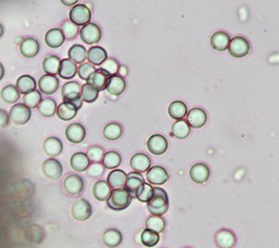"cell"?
I'll use <instances>...</instances> for the list:
<instances>
[{
  "instance_id": "obj_36",
  "label": "cell",
  "mask_w": 279,
  "mask_h": 248,
  "mask_svg": "<svg viewBox=\"0 0 279 248\" xmlns=\"http://www.w3.org/2000/svg\"><path fill=\"white\" fill-rule=\"evenodd\" d=\"M37 109L39 113L43 116L49 118V116H53L56 113L57 105H56V102L54 101L53 98H45V100L40 101Z\"/></svg>"
},
{
  "instance_id": "obj_1",
  "label": "cell",
  "mask_w": 279,
  "mask_h": 248,
  "mask_svg": "<svg viewBox=\"0 0 279 248\" xmlns=\"http://www.w3.org/2000/svg\"><path fill=\"white\" fill-rule=\"evenodd\" d=\"M147 209L152 215L162 216L169 209V197L163 189L153 188V196L147 202Z\"/></svg>"
},
{
  "instance_id": "obj_37",
  "label": "cell",
  "mask_w": 279,
  "mask_h": 248,
  "mask_svg": "<svg viewBox=\"0 0 279 248\" xmlns=\"http://www.w3.org/2000/svg\"><path fill=\"white\" fill-rule=\"evenodd\" d=\"M174 138L177 139H186L188 138V135L190 134V125L188 124L187 121L184 120H178L172 125V133Z\"/></svg>"
},
{
  "instance_id": "obj_3",
  "label": "cell",
  "mask_w": 279,
  "mask_h": 248,
  "mask_svg": "<svg viewBox=\"0 0 279 248\" xmlns=\"http://www.w3.org/2000/svg\"><path fill=\"white\" fill-rule=\"evenodd\" d=\"M62 95L65 102L71 103V104H74L77 109L82 107V86H80L77 82H69L63 85Z\"/></svg>"
},
{
  "instance_id": "obj_54",
  "label": "cell",
  "mask_w": 279,
  "mask_h": 248,
  "mask_svg": "<svg viewBox=\"0 0 279 248\" xmlns=\"http://www.w3.org/2000/svg\"><path fill=\"white\" fill-rule=\"evenodd\" d=\"M119 72H120L121 75H127L128 74L127 67H121V69H119Z\"/></svg>"
},
{
  "instance_id": "obj_49",
  "label": "cell",
  "mask_w": 279,
  "mask_h": 248,
  "mask_svg": "<svg viewBox=\"0 0 279 248\" xmlns=\"http://www.w3.org/2000/svg\"><path fill=\"white\" fill-rule=\"evenodd\" d=\"M95 71L96 70L94 69V66L92 64H89V63H83V64H80V66L77 69V73L80 79L87 81L89 79V76H91Z\"/></svg>"
},
{
  "instance_id": "obj_51",
  "label": "cell",
  "mask_w": 279,
  "mask_h": 248,
  "mask_svg": "<svg viewBox=\"0 0 279 248\" xmlns=\"http://www.w3.org/2000/svg\"><path fill=\"white\" fill-rule=\"evenodd\" d=\"M87 173L91 177H100V175L104 173V165H102L100 162H94L93 165H89Z\"/></svg>"
},
{
  "instance_id": "obj_24",
  "label": "cell",
  "mask_w": 279,
  "mask_h": 248,
  "mask_svg": "<svg viewBox=\"0 0 279 248\" xmlns=\"http://www.w3.org/2000/svg\"><path fill=\"white\" fill-rule=\"evenodd\" d=\"M127 177L128 174L123 170L114 169L113 171H111L109 177H107V183L110 184L111 188L114 189L124 188L125 182H127Z\"/></svg>"
},
{
  "instance_id": "obj_17",
  "label": "cell",
  "mask_w": 279,
  "mask_h": 248,
  "mask_svg": "<svg viewBox=\"0 0 279 248\" xmlns=\"http://www.w3.org/2000/svg\"><path fill=\"white\" fill-rule=\"evenodd\" d=\"M210 177V170L204 164H197L190 170V178L196 183H205Z\"/></svg>"
},
{
  "instance_id": "obj_4",
  "label": "cell",
  "mask_w": 279,
  "mask_h": 248,
  "mask_svg": "<svg viewBox=\"0 0 279 248\" xmlns=\"http://www.w3.org/2000/svg\"><path fill=\"white\" fill-rule=\"evenodd\" d=\"M30 110L25 104H15L9 112V120L16 125H24L30 120Z\"/></svg>"
},
{
  "instance_id": "obj_11",
  "label": "cell",
  "mask_w": 279,
  "mask_h": 248,
  "mask_svg": "<svg viewBox=\"0 0 279 248\" xmlns=\"http://www.w3.org/2000/svg\"><path fill=\"white\" fill-rule=\"evenodd\" d=\"M148 151L155 156H161L168 150V141L161 134H154L147 141Z\"/></svg>"
},
{
  "instance_id": "obj_21",
  "label": "cell",
  "mask_w": 279,
  "mask_h": 248,
  "mask_svg": "<svg viewBox=\"0 0 279 248\" xmlns=\"http://www.w3.org/2000/svg\"><path fill=\"white\" fill-rule=\"evenodd\" d=\"M44 151L47 156L55 158L60 156L63 151V143L60 139L55 137H51L45 140L44 142Z\"/></svg>"
},
{
  "instance_id": "obj_42",
  "label": "cell",
  "mask_w": 279,
  "mask_h": 248,
  "mask_svg": "<svg viewBox=\"0 0 279 248\" xmlns=\"http://www.w3.org/2000/svg\"><path fill=\"white\" fill-rule=\"evenodd\" d=\"M122 132H123V129L122 126H121V124L110 123L104 128L103 134H104L105 139L110 140V141H115V140H118L121 135H122Z\"/></svg>"
},
{
  "instance_id": "obj_53",
  "label": "cell",
  "mask_w": 279,
  "mask_h": 248,
  "mask_svg": "<svg viewBox=\"0 0 279 248\" xmlns=\"http://www.w3.org/2000/svg\"><path fill=\"white\" fill-rule=\"evenodd\" d=\"M61 1L66 4V6H71V4H75L76 2L78 1V0H61Z\"/></svg>"
},
{
  "instance_id": "obj_26",
  "label": "cell",
  "mask_w": 279,
  "mask_h": 248,
  "mask_svg": "<svg viewBox=\"0 0 279 248\" xmlns=\"http://www.w3.org/2000/svg\"><path fill=\"white\" fill-rule=\"evenodd\" d=\"M39 52V44L34 38H27L20 44V53L27 58L35 57Z\"/></svg>"
},
{
  "instance_id": "obj_12",
  "label": "cell",
  "mask_w": 279,
  "mask_h": 248,
  "mask_svg": "<svg viewBox=\"0 0 279 248\" xmlns=\"http://www.w3.org/2000/svg\"><path fill=\"white\" fill-rule=\"evenodd\" d=\"M42 169L45 177H47L51 180H57L58 178H61V175L63 173V166L61 165V162L55 160L54 158L45 161L43 164Z\"/></svg>"
},
{
  "instance_id": "obj_39",
  "label": "cell",
  "mask_w": 279,
  "mask_h": 248,
  "mask_svg": "<svg viewBox=\"0 0 279 248\" xmlns=\"http://www.w3.org/2000/svg\"><path fill=\"white\" fill-rule=\"evenodd\" d=\"M61 62L57 56H48L43 62V69L49 75H56L60 71Z\"/></svg>"
},
{
  "instance_id": "obj_9",
  "label": "cell",
  "mask_w": 279,
  "mask_h": 248,
  "mask_svg": "<svg viewBox=\"0 0 279 248\" xmlns=\"http://www.w3.org/2000/svg\"><path fill=\"white\" fill-rule=\"evenodd\" d=\"M84 189L83 179L77 174H70L64 180V190L70 196H78Z\"/></svg>"
},
{
  "instance_id": "obj_47",
  "label": "cell",
  "mask_w": 279,
  "mask_h": 248,
  "mask_svg": "<svg viewBox=\"0 0 279 248\" xmlns=\"http://www.w3.org/2000/svg\"><path fill=\"white\" fill-rule=\"evenodd\" d=\"M153 188L154 187H152L151 184L143 183V186L138 191L136 198H138L141 202H147L153 196Z\"/></svg>"
},
{
  "instance_id": "obj_29",
  "label": "cell",
  "mask_w": 279,
  "mask_h": 248,
  "mask_svg": "<svg viewBox=\"0 0 279 248\" xmlns=\"http://www.w3.org/2000/svg\"><path fill=\"white\" fill-rule=\"evenodd\" d=\"M107 58V53L104 48L94 46L87 52V60L92 65H102V63Z\"/></svg>"
},
{
  "instance_id": "obj_22",
  "label": "cell",
  "mask_w": 279,
  "mask_h": 248,
  "mask_svg": "<svg viewBox=\"0 0 279 248\" xmlns=\"http://www.w3.org/2000/svg\"><path fill=\"white\" fill-rule=\"evenodd\" d=\"M215 243L220 248H232L236 244V237L231 232L221 229L215 234Z\"/></svg>"
},
{
  "instance_id": "obj_56",
  "label": "cell",
  "mask_w": 279,
  "mask_h": 248,
  "mask_svg": "<svg viewBox=\"0 0 279 248\" xmlns=\"http://www.w3.org/2000/svg\"><path fill=\"white\" fill-rule=\"evenodd\" d=\"M3 35V27L1 26V24H0V37Z\"/></svg>"
},
{
  "instance_id": "obj_10",
  "label": "cell",
  "mask_w": 279,
  "mask_h": 248,
  "mask_svg": "<svg viewBox=\"0 0 279 248\" xmlns=\"http://www.w3.org/2000/svg\"><path fill=\"white\" fill-rule=\"evenodd\" d=\"M146 179L148 182L154 184V186H161V184L168 181L169 173L162 166L155 165L146 171Z\"/></svg>"
},
{
  "instance_id": "obj_19",
  "label": "cell",
  "mask_w": 279,
  "mask_h": 248,
  "mask_svg": "<svg viewBox=\"0 0 279 248\" xmlns=\"http://www.w3.org/2000/svg\"><path fill=\"white\" fill-rule=\"evenodd\" d=\"M66 138L71 143H80L85 138V129L82 124L73 123L66 129Z\"/></svg>"
},
{
  "instance_id": "obj_18",
  "label": "cell",
  "mask_w": 279,
  "mask_h": 248,
  "mask_svg": "<svg viewBox=\"0 0 279 248\" xmlns=\"http://www.w3.org/2000/svg\"><path fill=\"white\" fill-rule=\"evenodd\" d=\"M125 87H127V84H125V81L123 80L122 76L113 75L111 76L109 82H107L105 89H107V92L111 95L119 96L125 91Z\"/></svg>"
},
{
  "instance_id": "obj_7",
  "label": "cell",
  "mask_w": 279,
  "mask_h": 248,
  "mask_svg": "<svg viewBox=\"0 0 279 248\" xmlns=\"http://www.w3.org/2000/svg\"><path fill=\"white\" fill-rule=\"evenodd\" d=\"M71 216L78 222H85L92 216L91 204L85 199L76 200L71 206Z\"/></svg>"
},
{
  "instance_id": "obj_30",
  "label": "cell",
  "mask_w": 279,
  "mask_h": 248,
  "mask_svg": "<svg viewBox=\"0 0 279 248\" xmlns=\"http://www.w3.org/2000/svg\"><path fill=\"white\" fill-rule=\"evenodd\" d=\"M229 43H230V38H229V36L226 33H223V31H218V33H215L214 35H212V37H211V46H212L215 51H226L229 46Z\"/></svg>"
},
{
  "instance_id": "obj_13",
  "label": "cell",
  "mask_w": 279,
  "mask_h": 248,
  "mask_svg": "<svg viewBox=\"0 0 279 248\" xmlns=\"http://www.w3.org/2000/svg\"><path fill=\"white\" fill-rule=\"evenodd\" d=\"M143 183L145 182H144V178L142 177V174L133 171V172L128 174L127 182H125L124 188L127 189L130 195L132 196V198H134L137 197V193L140 190V188L143 186Z\"/></svg>"
},
{
  "instance_id": "obj_5",
  "label": "cell",
  "mask_w": 279,
  "mask_h": 248,
  "mask_svg": "<svg viewBox=\"0 0 279 248\" xmlns=\"http://www.w3.org/2000/svg\"><path fill=\"white\" fill-rule=\"evenodd\" d=\"M92 12L89 10V8L85 4H76L70 12V21H73L75 25L77 26H84L86 25L91 20Z\"/></svg>"
},
{
  "instance_id": "obj_8",
  "label": "cell",
  "mask_w": 279,
  "mask_h": 248,
  "mask_svg": "<svg viewBox=\"0 0 279 248\" xmlns=\"http://www.w3.org/2000/svg\"><path fill=\"white\" fill-rule=\"evenodd\" d=\"M102 37L101 28L95 24L88 22L80 29V39L86 44H96Z\"/></svg>"
},
{
  "instance_id": "obj_14",
  "label": "cell",
  "mask_w": 279,
  "mask_h": 248,
  "mask_svg": "<svg viewBox=\"0 0 279 248\" xmlns=\"http://www.w3.org/2000/svg\"><path fill=\"white\" fill-rule=\"evenodd\" d=\"M58 85H60V82H58V80L55 78V75L49 74L42 76L38 82V87L40 92L46 94V95H51V94L55 93L58 88Z\"/></svg>"
},
{
  "instance_id": "obj_52",
  "label": "cell",
  "mask_w": 279,
  "mask_h": 248,
  "mask_svg": "<svg viewBox=\"0 0 279 248\" xmlns=\"http://www.w3.org/2000/svg\"><path fill=\"white\" fill-rule=\"evenodd\" d=\"M9 114L7 113L4 110L0 109V129L6 128V126L9 124Z\"/></svg>"
},
{
  "instance_id": "obj_31",
  "label": "cell",
  "mask_w": 279,
  "mask_h": 248,
  "mask_svg": "<svg viewBox=\"0 0 279 248\" xmlns=\"http://www.w3.org/2000/svg\"><path fill=\"white\" fill-rule=\"evenodd\" d=\"M122 234L118 229H109L103 234V243L110 248L118 247L122 243Z\"/></svg>"
},
{
  "instance_id": "obj_15",
  "label": "cell",
  "mask_w": 279,
  "mask_h": 248,
  "mask_svg": "<svg viewBox=\"0 0 279 248\" xmlns=\"http://www.w3.org/2000/svg\"><path fill=\"white\" fill-rule=\"evenodd\" d=\"M130 165L136 172L143 173L151 168V159L144 153H137L132 157Z\"/></svg>"
},
{
  "instance_id": "obj_41",
  "label": "cell",
  "mask_w": 279,
  "mask_h": 248,
  "mask_svg": "<svg viewBox=\"0 0 279 248\" xmlns=\"http://www.w3.org/2000/svg\"><path fill=\"white\" fill-rule=\"evenodd\" d=\"M70 60L74 63H78V64H83V62L86 60L87 52L83 46L80 45H74L71 46L69 52Z\"/></svg>"
},
{
  "instance_id": "obj_50",
  "label": "cell",
  "mask_w": 279,
  "mask_h": 248,
  "mask_svg": "<svg viewBox=\"0 0 279 248\" xmlns=\"http://www.w3.org/2000/svg\"><path fill=\"white\" fill-rule=\"evenodd\" d=\"M103 156H104V151L100 147H92L87 151L88 159L93 162H100L103 159Z\"/></svg>"
},
{
  "instance_id": "obj_32",
  "label": "cell",
  "mask_w": 279,
  "mask_h": 248,
  "mask_svg": "<svg viewBox=\"0 0 279 248\" xmlns=\"http://www.w3.org/2000/svg\"><path fill=\"white\" fill-rule=\"evenodd\" d=\"M76 73H77V67H76L74 62H71L70 60H63L61 62L58 74H60L62 79L70 80L74 78Z\"/></svg>"
},
{
  "instance_id": "obj_48",
  "label": "cell",
  "mask_w": 279,
  "mask_h": 248,
  "mask_svg": "<svg viewBox=\"0 0 279 248\" xmlns=\"http://www.w3.org/2000/svg\"><path fill=\"white\" fill-rule=\"evenodd\" d=\"M62 31H63V34H64L65 38L71 39V38H74L76 35H77L78 27H77V25H75L73 21H65L64 24H63Z\"/></svg>"
},
{
  "instance_id": "obj_2",
  "label": "cell",
  "mask_w": 279,
  "mask_h": 248,
  "mask_svg": "<svg viewBox=\"0 0 279 248\" xmlns=\"http://www.w3.org/2000/svg\"><path fill=\"white\" fill-rule=\"evenodd\" d=\"M132 196L125 188L114 189L107 198V207L113 210H124L131 205Z\"/></svg>"
},
{
  "instance_id": "obj_35",
  "label": "cell",
  "mask_w": 279,
  "mask_h": 248,
  "mask_svg": "<svg viewBox=\"0 0 279 248\" xmlns=\"http://www.w3.org/2000/svg\"><path fill=\"white\" fill-rule=\"evenodd\" d=\"M0 96H1V100L3 102L8 103V104H11V103H16L20 97V93L18 91V88L13 85H7L1 89V93H0Z\"/></svg>"
},
{
  "instance_id": "obj_40",
  "label": "cell",
  "mask_w": 279,
  "mask_h": 248,
  "mask_svg": "<svg viewBox=\"0 0 279 248\" xmlns=\"http://www.w3.org/2000/svg\"><path fill=\"white\" fill-rule=\"evenodd\" d=\"M121 161H122V159H121L120 153L116 151L106 152L102 159L103 165L107 169H116L121 165Z\"/></svg>"
},
{
  "instance_id": "obj_46",
  "label": "cell",
  "mask_w": 279,
  "mask_h": 248,
  "mask_svg": "<svg viewBox=\"0 0 279 248\" xmlns=\"http://www.w3.org/2000/svg\"><path fill=\"white\" fill-rule=\"evenodd\" d=\"M119 69L120 66L118 64V62L114 60H111V58H106L101 65V70L109 76L116 75V73H119Z\"/></svg>"
},
{
  "instance_id": "obj_6",
  "label": "cell",
  "mask_w": 279,
  "mask_h": 248,
  "mask_svg": "<svg viewBox=\"0 0 279 248\" xmlns=\"http://www.w3.org/2000/svg\"><path fill=\"white\" fill-rule=\"evenodd\" d=\"M229 53L233 57L240 58L246 56L247 54L250 51V44L248 40L244 37H240V36H237V37H233L230 39V43H229Z\"/></svg>"
},
{
  "instance_id": "obj_44",
  "label": "cell",
  "mask_w": 279,
  "mask_h": 248,
  "mask_svg": "<svg viewBox=\"0 0 279 248\" xmlns=\"http://www.w3.org/2000/svg\"><path fill=\"white\" fill-rule=\"evenodd\" d=\"M98 97V91L97 89L92 86L91 84H84L82 86V98L83 101L87 103H92L94 101H96Z\"/></svg>"
},
{
  "instance_id": "obj_23",
  "label": "cell",
  "mask_w": 279,
  "mask_h": 248,
  "mask_svg": "<svg viewBox=\"0 0 279 248\" xmlns=\"http://www.w3.org/2000/svg\"><path fill=\"white\" fill-rule=\"evenodd\" d=\"M89 160L87 155H85L83 152H77L70 158V166L71 169H74L77 172H83V171L87 170L89 166Z\"/></svg>"
},
{
  "instance_id": "obj_43",
  "label": "cell",
  "mask_w": 279,
  "mask_h": 248,
  "mask_svg": "<svg viewBox=\"0 0 279 248\" xmlns=\"http://www.w3.org/2000/svg\"><path fill=\"white\" fill-rule=\"evenodd\" d=\"M160 241L159 233H155L150 229H144L141 234V242L144 246L146 247H153L155 246Z\"/></svg>"
},
{
  "instance_id": "obj_45",
  "label": "cell",
  "mask_w": 279,
  "mask_h": 248,
  "mask_svg": "<svg viewBox=\"0 0 279 248\" xmlns=\"http://www.w3.org/2000/svg\"><path fill=\"white\" fill-rule=\"evenodd\" d=\"M42 101V95L38 91H33L30 93L25 94L24 96V104L28 107V109H34V107L38 106V104Z\"/></svg>"
},
{
  "instance_id": "obj_25",
  "label": "cell",
  "mask_w": 279,
  "mask_h": 248,
  "mask_svg": "<svg viewBox=\"0 0 279 248\" xmlns=\"http://www.w3.org/2000/svg\"><path fill=\"white\" fill-rule=\"evenodd\" d=\"M111 187L110 184L107 183V181L104 180H100L97 181L93 187V196L95 197V199L98 201H105L107 200V198L111 195Z\"/></svg>"
},
{
  "instance_id": "obj_28",
  "label": "cell",
  "mask_w": 279,
  "mask_h": 248,
  "mask_svg": "<svg viewBox=\"0 0 279 248\" xmlns=\"http://www.w3.org/2000/svg\"><path fill=\"white\" fill-rule=\"evenodd\" d=\"M64 40H65L64 34H63V31L61 29H57V28L48 30L46 36H45V42H46L48 46L52 48H57L62 46L63 43H64Z\"/></svg>"
},
{
  "instance_id": "obj_33",
  "label": "cell",
  "mask_w": 279,
  "mask_h": 248,
  "mask_svg": "<svg viewBox=\"0 0 279 248\" xmlns=\"http://www.w3.org/2000/svg\"><path fill=\"white\" fill-rule=\"evenodd\" d=\"M18 91L22 94L30 93L36 89V81L34 78L29 75H22L17 80V86Z\"/></svg>"
},
{
  "instance_id": "obj_27",
  "label": "cell",
  "mask_w": 279,
  "mask_h": 248,
  "mask_svg": "<svg viewBox=\"0 0 279 248\" xmlns=\"http://www.w3.org/2000/svg\"><path fill=\"white\" fill-rule=\"evenodd\" d=\"M78 109L74 104L69 102H63L62 104L57 107V115L58 118L63 121H70L74 119L77 114Z\"/></svg>"
},
{
  "instance_id": "obj_20",
  "label": "cell",
  "mask_w": 279,
  "mask_h": 248,
  "mask_svg": "<svg viewBox=\"0 0 279 248\" xmlns=\"http://www.w3.org/2000/svg\"><path fill=\"white\" fill-rule=\"evenodd\" d=\"M111 76L104 73L102 70L95 71L94 73L89 76V79L87 80V83L91 84L92 86L95 87L98 92L103 91V89L106 88L107 82H109Z\"/></svg>"
},
{
  "instance_id": "obj_55",
  "label": "cell",
  "mask_w": 279,
  "mask_h": 248,
  "mask_svg": "<svg viewBox=\"0 0 279 248\" xmlns=\"http://www.w3.org/2000/svg\"><path fill=\"white\" fill-rule=\"evenodd\" d=\"M3 75H4V69H3L2 64H0V81H1V80H2Z\"/></svg>"
},
{
  "instance_id": "obj_16",
  "label": "cell",
  "mask_w": 279,
  "mask_h": 248,
  "mask_svg": "<svg viewBox=\"0 0 279 248\" xmlns=\"http://www.w3.org/2000/svg\"><path fill=\"white\" fill-rule=\"evenodd\" d=\"M187 122L191 128L199 129L202 128L207 122V114L202 109H192L189 113H187Z\"/></svg>"
},
{
  "instance_id": "obj_34",
  "label": "cell",
  "mask_w": 279,
  "mask_h": 248,
  "mask_svg": "<svg viewBox=\"0 0 279 248\" xmlns=\"http://www.w3.org/2000/svg\"><path fill=\"white\" fill-rule=\"evenodd\" d=\"M187 105L181 101H174L169 106V114L172 119L182 120L184 116H187Z\"/></svg>"
},
{
  "instance_id": "obj_38",
  "label": "cell",
  "mask_w": 279,
  "mask_h": 248,
  "mask_svg": "<svg viewBox=\"0 0 279 248\" xmlns=\"http://www.w3.org/2000/svg\"><path fill=\"white\" fill-rule=\"evenodd\" d=\"M145 228L160 234V233H162V232L164 231L165 222H164V219L162 218V216L152 215V216H150V217L146 219Z\"/></svg>"
}]
</instances>
